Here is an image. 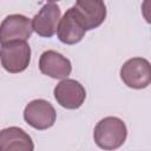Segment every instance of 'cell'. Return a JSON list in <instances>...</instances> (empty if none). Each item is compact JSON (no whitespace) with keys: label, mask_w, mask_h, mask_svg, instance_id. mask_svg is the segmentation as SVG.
<instances>
[{"label":"cell","mask_w":151,"mask_h":151,"mask_svg":"<svg viewBox=\"0 0 151 151\" xmlns=\"http://www.w3.org/2000/svg\"><path fill=\"white\" fill-rule=\"evenodd\" d=\"M127 129L125 123L118 117H105L99 120L93 131L96 144L105 150L113 151L119 149L126 140Z\"/></svg>","instance_id":"1"},{"label":"cell","mask_w":151,"mask_h":151,"mask_svg":"<svg viewBox=\"0 0 151 151\" xmlns=\"http://www.w3.org/2000/svg\"><path fill=\"white\" fill-rule=\"evenodd\" d=\"M1 66L9 73L25 71L31 63V47L26 41H11L1 44Z\"/></svg>","instance_id":"2"},{"label":"cell","mask_w":151,"mask_h":151,"mask_svg":"<svg viewBox=\"0 0 151 151\" xmlns=\"http://www.w3.org/2000/svg\"><path fill=\"white\" fill-rule=\"evenodd\" d=\"M120 79L123 83L134 90H142L151 84V64L140 57L126 60L120 67Z\"/></svg>","instance_id":"3"},{"label":"cell","mask_w":151,"mask_h":151,"mask_svg":"<svg viewBox=\"0 0 151 151\" xmlns=\"http://www.w3.org/2000/svg\"><path fill=\"white\" fill-rule=\"evenodd\" d=\"M24 119L35 130H47L54 125L57 113L50 101L45 99H34L26 105Z\"/></svg>","instance_id":"4"},{"label":"cell","mask_w":151,"mask_h":151,"mask_svg":"<svg viewBox=\"0 0 151 151\" xmlns=\"http://www.w3.org/2000/svg\"><path fill=\"white\" fill-rule=\"evenodd\" d=\"M33 32L32 21L22 14L7 15L0 26V42L26 41L31 38Z\"/></svg>","instance_id":"5"},{"label":"cell","mask_w":151,"mask_h":151,"mask_svg":"<svg viewBox=\"0 0 151 151\" xmlns=\"http://www.w3.org/2000/svg\"><path fill=\"white\" fill-rule=\"evenodd\" d=\"M60 7L57 2H46L32 19L33 31L44 38H51L58 31L60 22Z\"/></svg>","instance_id":"6"},{"label":"cell","mask_w":151,"mask_h":151,"mask_svg":"<svg viewBox=\"0 0 151 151\" xmlns=\"http://www.w3.org/2000/svg\"><path fill=\"white\" fill-rule=\"evenodd\" d=\"M53 94L57 103L67 110L79 109L86 99L85 87L74 79L61 80L54 87Z\"/></svg>","instance_id":"7"},{"label":"cell","mask_w":151,"mask_h":151,"mask_svg":"<svg viewBox=\"0 0 151 151\" xmlns=\"http://www.w3.org/2000/svg\"><path fill=\"white\" fill-rule=\"evenodd\" d=\"M73 8L86 31L99 27L106 18V6L100 0H78Z\"/></svg>","instance_id":"8"},{"label":"cell","mask_w":151,"mask_h":151,"mask_svg":"<svg viewBox=\"0 0 151 151\" xmlns=\"http://www.w3.org/2000/svg\"><path fill=\"white\" fill-rule=\"evenodd\" d=\"M39 68L41 73L53 79H67L71 74L72 65L70 59L64 57L61 53L47 50L41 53L39 58Z\"/></svg>","instance_id":"9"},{"label":"cell","mask_w":151,"mask_h":151,"mask_svg":"<svg viewBox=\"0 0 151 151\" xmlns=\"http://www.w3.org/2000/svg\"><path fill=\"white\" fill-rule=\"evenodd\" d=\"M85 33H86V29L79 21L73 6L70 7L60 19L58 31H57L58 39L63 44L76 45L79 41H81V39L85 37Z\"/></svg>","instance_id":"10"},{"label":"cell","mask_w":151,"mask_h":151,"mask_svg":"<svg viewBox=\"0 0 151 151\" xmlns=\"http://www.w3.org/2000/svg\"><path fill=\"white\" fill-rule=\"evenodd\" d=\"M0 151H34V143L21 127L9 126L0 132Z\"/></svg>","instance_id":"11"},{"label":"cell","mask_w":151,"mask_h":151,"mask_svg":"<svg viewBox=\"0 0 151 151\" xmlns=\"http://www.w3.org/2000/svg\"><path fill=\"white\" fill-rule=\"evenodd\" d=\"M142 14L147 24H151V0H144L142 2Z\"/></svg>","instance_id":"12"}]
</instances>
